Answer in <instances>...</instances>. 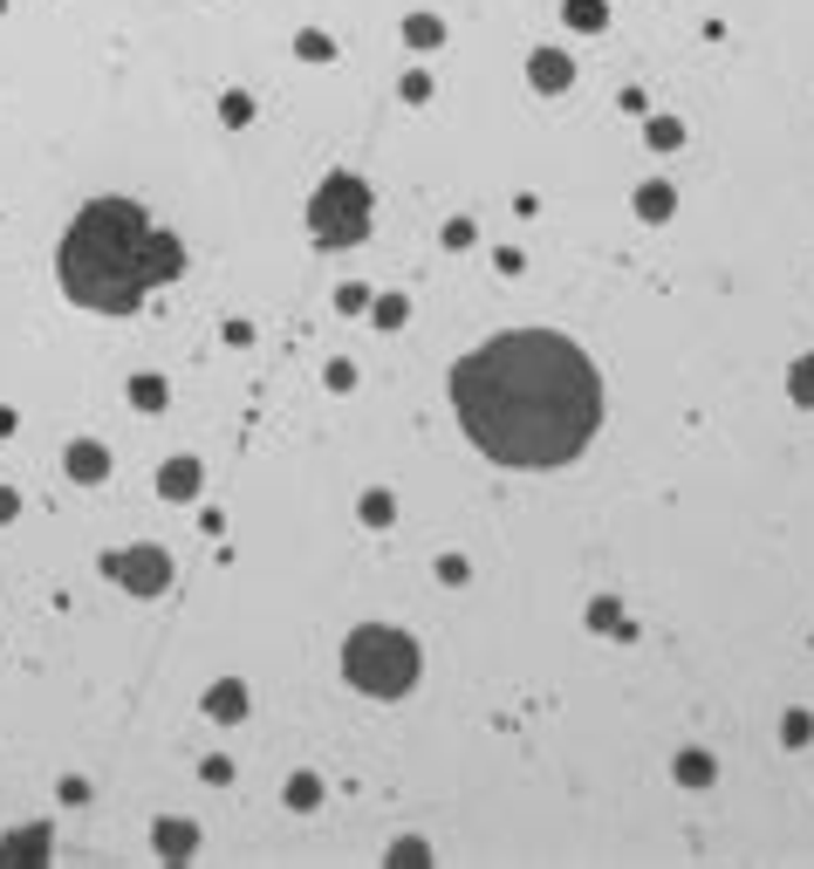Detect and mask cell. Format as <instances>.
Returning a JSON list of instances; mask_svg holds the SVG:
<instances>
[{"label":"cell","mask_w":814,"mask_h":869,"mask_svg":"<svg viewBox=\"0 0 814 869\" xmlns=\"http://www.w3.org/2000/svg\"><path fill=\"white\" fill-rule=\"evenodd\" d=\"M452 412L500 466H568L602 425V377L554 329H506L452 364Z\"/></svg>","instance_id":"6da1fadb"},{"label":"cell","mask_w":814,"mask_h":869,"mask_svg":"<svg viewBox=\"0 0 814 869\" xmlns=\"http://www.w3.org/2000/svg\"><path fill=\"white\" fill-rule=\"evenodd\" d=\"M178 274H185L178 234L151 226V213L131 199H89L56 247L62 295L96 316H131L151 288H171Z\"/></svg>","instance_id":"7a4b0ae2"},{"label":"cell","mask_w":814,"mask_h":869,"mask_svg":"<svg viewBox=\"0 0 814 869\" xmlns=\"http://www.w3.org/2000/svg\"><path fill=\"white\" fill-rule=\"evenodd\" d=\"M343 678L356 685L363 699H404L418 685V644L404 630H384V623H363L343 644Z\"/></svg>","instance_id":"3957f363"},{"label":"cell","mask_w":814,"mask_h":869,"mask_svg":"<svg viewBox=\"0 0 814 869\" xmlns=\"http://www.w3.org/2000/svg\"><path fill=\"white\" fill-rule=\"evenodd\" d=\"M309 234L315 247H356L370 234V186L356 171H328L309 199Z\"/></svg>","instance_id":"277c9868"},{"label":"cell","mask_w":814,"mask_h":869,"mask_svg":"<svg viewBox=\"0 0 814 869\" xmlns=\"http://www.w3.org/2000/svg\"><path fill=\"white\" fill-rule=\"evenodd\" d=\"M96 569L110 582H123L131 596H165L171 590V555L165 548H123V555H104Z\"/></svg>","instance_id":"5b68a950"},{"label":"cell","mask_w":814,"mask_h":869,"mask_svg":"<svg viewBox=\"0 0 814 869\" xmlns=\"http://www.w3.org/2000/svg\"><path fill=\"white\" fill-rule=\"evenodd\" d=\"M48 856H56V829H41V822H28L21 835L0 842V869H35V862H48Z\"/></svg>","instance_id":"8992f818"},{"label":"cell","mask_w":814,"mask_h":869,"mask_svg":"<svg viewBox=\"0 0 814 869\" xmlns=\"http://www.w3.org/2000/svg\"><path fill=\"white\" fill-rule=\"evenodd\" d=\"M527 83L541 90V96H562L575 83V62L562 56V48H534V56H527Z\"/></svg>","instance_id":"52a82bcc"},{"label":"cell","mask_w":814,"mask_h":869,"mask_svg":"<svg viewBox=\"0 0 814 869\" xmlns=\"http://www.w3.org/2000/svg\"><path fill=\"white\" fill-rule=\"evenodd\" d=\"M69 479L75 487H96V479H110V445H69Z\"/></svg>","instance_id":"ba28073f"},{"label":"cell","mask_w":814,"mask_h":869,"mask_svg":"<svg viewBox=\"0 0 814 869\" xmlns=\"http://www.w3.org/2000/svg\"><path fill=\"white\" fill-rule=\"evenodd\" d=\"M206 712H213L219 726H240V719H247V685H240V678L213 685V692H206Z\"/></svg>","instance_id":"9c48e42d"},{"label":"cell","mask_w":814,"mask_h":869,"mask_svg":"<svg viewBox=\"0 0 814 869\" xmlns=\"http://www.w3.org/2000/svg\"><path fill=\"white\" fill-rule=\"evenodd\" d=\"M199 479H206V473H199V459H171V466L158 473V493H165V500H192Z\"/></svg>","instance_id":"30bf717a"},{"label":"cell","mask_w":814,"mask_h":869,"mask_svg":"<svg viewBox=\"0 0 814 869\" xmlns=\"http://www.w3.org/2000/svg\"><path fill=\"white\" fill-rule=\"evenodd\" d=\"M199 849V835H192V822H158V856H192Z\"/></svg>","instance_id":"8fae6325"},{"label":"cell","mask_w":814,"mask_h":869,"mask_svg":"<svg viewBox=\"0 0 814 869\" xmlns=\"http://www.w3.org/2000/svg\"><path fill=\"white\" fill-rule=\"evenodd\" d=\"M711 774H719V766H711V753H698V747L678 753V781H684V787H711Z\"/></svg>","instance_id":"7c38bea8"},{"label":"cell","mask_w":814,"mask_h":869,"mask_svg":"<svg viewBox=\"0 0 814 869\" xmlns=\"http://www.w3.org/2000/svg\"><path fill=\"white\" fill-rule=\"evenodd\" d=\"M165 397H171V391H165V377H151V370L131 377V404H137V412H165Z\"/></svg>","instance_id":"4fadbf2b"},{"label":"cell","mask_w":814,"mask_h":869,"mask_svg":"<svg viewBox=\"0 0 814 869\" xmlns=\"http://www.w3.org/2000/svg\"><path fill=\"white\" fill-rule=\"evenodd\" d=\"M295 56H301V62H336V41H328L322 28H301V35H295Z\"/></svg>","instance_id":"5bb4252c"},{"label":"cell","mask_w":814,"mask_h":869,"mask_svg":"<svg viewBox=\"0 0 814 869\" xmlns=\"http://www.w3.org/2000/svg\"><path fill=\"white\" fill-rule=\"evenodd\" d=\"M404 41H411V48H439V41H445L439 14H411V21H404Z\"/></svg>","instance_id":"9a60e30c"},{"label":"cell","mask_w":814,"mask_h":869,"mask_svg":"<svg viewBox=\"0 0 814 869\" xmlns=\"http://www.w3.org/2000/svg\"><path fill=\"white\" fill-rule=\"evenodd\" d=\"M671 206H678L671 186H644V192H637V213H644V219H671Z\"/></svg>","instance_id":"2e32d148"},{"label":"cell","mask_w":814,"mask_h":869,"mask_svg":"<svg viewBox=\"0 0 814 869\" xmlns=\"http://www.w3.org/2000/svg\"><path fill=\"white\" fill-rule=\"evenodd\" d=\"M568 28H602V21H609V8H602V0H568Z\"/></svg>","instance_id":"e0dca14e"},{"label":"cell","mask_w":814,"mask_h":869,"mask_svg":"<svg viewBox=\"0 0 814 869\" xmlns=\"http://www.w3.org/2000/svg\"><path fill=\"white\" fill-rule=\"evenodd\" d=\"M219 117L234 123V131H240V123H253V96H247V90H226V96H219Z\"/></svg>","instance_id":"ac0fdd59"},{"label":"cell","mask_w":814,"mask_h":869,"mask_svg":"<svg viewBox=\"0 0 814 869\" xmlns=\"http://www.w3.org/2000/svg\"><path fill=\"white\" fill-rule=\"evenodd\" d=\"M644 138H650L657 151H678V144H684V123H678V117H650V131H644Z\"/></svg>","instance_id":"d6986e66"},{"label":"cell","mask_w":814,"mask_h":869,"mask_svg":"<svg viewBox=\"0 0 814 869\" xmlns=\"http://www.w3.org/2000/svg\"><path fill=\"white\" fill-rule=\"evenodd\" d=\"M787 391H794V404H814V356H801V364L787 370Z\"/></svg>","instance_id":"ffe728a7"},{"label":"cell","mask_w":814,"mask_h":869,"mask_svg":"<svg viewBox=\"0 0 814 869\" xmlns=\"http://www.w3.org/2000/svg\"><path fill=\"white\" fill-rule=\"evenodd\" d=\"M363 521H370V527H391V521H397V500H391V493H363Z\"/></svg>","instance_id":"44dd1931"},{"label":"cell","mask_w":814,"mask_h":869,"mask_svg":"<svg viewBox=\"0 0 814 869\" xmlns=\"http://www.w3.org/2000/svg\"><path fill=\"white\" fill-rule=\"evenodd\" d=\"M315 801H322V781L315 774H295L288 781V808H315Z\"/></svg>","instance_id":"7402d4cb"},{"label":"cell","mask_w":814,"mask_h":869,"mask_svg":"<svg viewBox=\"0 0 814 869\" xmlns=\"http://www.w3.org/2000/svg\"><path fill=\"white\" fill-rule=\"evenodd\" d=\"M404 316H411V301H404V295H384V301H376V329H397Z\"/></svg>","instance_id":"603a6c76"},{"label":"cell","mask_w":814,"mask_h":869,"mask_svg":"<svg viewBox=\"0 0 814 869\" xmlns=\"http://www.w3.org/2000/svg\"><path fill=\"white\" fill-rule=\"evenodd\" d=\"M787 747H807V739H814V719H807V712H787Z\"/></svg>","instance_id":"cb8c5ba5"},{"label":"cell","mask_w":814,"mask_h":869,"mask_svg":"<svg viewBox=\"0 0 814 869\" xmlns=\"http://www.w3.org/2000/svg\"><path fill=\"white\" fill-rule=\"evenodd\" d=\"M391 862H431V849H424V842H397Z\"/></svg>","instance_id":"d4e9b609"},{"label":"cell","mask_w":814,"mask_h":869,"mask_svg":"<svg viewBox=\"0 0 814 869\" xmlns=\"http://www.w3.org/2000/svg\"><path fill=\"white\" fill-rule=\"evenodd\" d=\"M404 96H411V104H424V96H431V75H424V69L404 75Z\"/></svg>","instance_id":"484cf974"},{"label":"cell","mask_w":814,"mask_h":869,"mask_svg":"<svg viewBox=\"0 0 814 869\" xmlns=\"http://www.w3.org/2000/svg\"><path fill=\"white\" fill-rule=\"evenodd\" d=\"M356 383V364H328V391H349Z\"/></svg>","instance_id":"4316f807"},{"label":"cell","mask_w":814,"mask_h":869,"mask_svg":"<svg viewBox=\"0 0 814 869\" xmlns=\"http://www.w3.org/2000/svg\"><path fill=\"white\" fill-rule=\"evenodd\" d=\"M14 507H21V493H14V487H0V521H14Z\"/></svg>","instance_id":"83f0119b"},{"label":"cell","mask_w":814,"mask_h":869,"mask_svg":"<svg viewBox=\"0 0 814 869\" xmlns=\"http://www.w3.org/2000/svg\"><path fill=\"white\" fill-rule=\"evenodd\" d=\"M0 8H8V0H0Z\"/></svg>","instance_id":"f1b7e54d"}]
</instances>
